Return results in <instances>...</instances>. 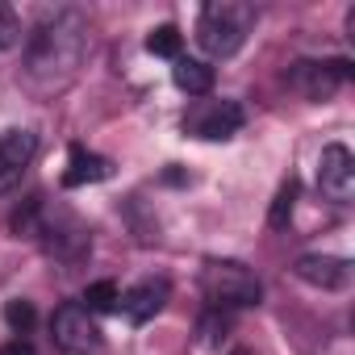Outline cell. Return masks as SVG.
Returning <instances> with one entry per match:
<instances>
[{
	"label": "cell",
	"instance_id": "obj_1",
	"mask_svg": "<svg viewBox=\"0 0 355 355\" xmlns=\"http://www.w3.org/2000/svg\"><path fill=\"white\" fill-rule=\"evenodd\" d=\"M88 51V21L76 9H59L42 17L26 42V76L38 88H63Z\"/></svg>",
	"mask_w": 355,
	"mask_h": 355
},
{
	"label": "cell",
	"instance_id": "obj_2",
	"mask_svg": "<svg viewBox=\"0 0 355 355\" xmlns=\"http://www.w3.org/2000/svg\"><path fill=\"white\" fill-rule=\"evenodd\" d=\"M251 26H255V9L251 5H243V0H214V5L201 9L197 46L209 59H230V55L243 51Z\"/></svg>",
	"mask_w": 355,
	"mask_h": 355
},
{
	"label": "cell",
	"instance_id": "obj_3",
	"mask_svg": "<svg viewBox=\"0 0 355 355\" xmlns=\"http://www.w3.org/2000/svg\"><path fill=\"white\" fill-rule=\"evenodd\" d=\"M201 293L209 297V309H251L263 301L259 276L239 259H205L201 268Z\"/></svg>",
	"mask_w": 355,
	"mask_h": 355
},
{
	"label": "cell",
	"instance_id": "obj_4",
	"mask_svg": "<svg viewBox=\"0 0 355 355\" xmlns=\"http://www.w3.org/2000/svg\"><path fill=\"white\" fill-rule=\"evenodd\" d=\"M51 334H55V343H59L67 355H92V351L101 347V326H96V318H92L84 305H76V301H67V305L55 309Z\"/></svg>",
	"mask_w": 355,
	"mask_h": 355
},
{
	"label": "cell",
	"instance_id": "obj_5",
	"mask_svg": "<svg viewBox=\"0 0 355 355\" xmlns=\"http://www.w3.org/2000/svg\"><path fill=\"white\" fill-rule=\"evenodd\" d=\"M318 189L334 205H351L355 197V155L343 142H330L318 159Z\"/></svg>",
	"mask_w": 355,
	"mask_h": 355
},
{
	"label": "cell",
	"instance_id": "obj_6",
	"mask_svg": "<svg viewBox=\"0 0 355 355\" xmlns=\"http://www.w3.org/2000/svg\"><path fill=\"white\" fill-rule=\"evenodd\" d=\"M347 80H351V63H347V59H330V63H297V67L288 71V84H293L301 96H309V101H326V96H334L338 84H347Z\"/></svg>",
	"mask_w": 355,
	"mask_h": 355
},
{
	"label": "cell",
	"instance_id": "obj_7",
	"mask_svg": "<svg viewBox=\"0 0 355 355\" xmlns=\"http://www.w3.org/2000/svg\"><path fill=\"white\" fill-rule=\"evenodd\" d=\"M243 121H247V113H243L239 101H209L189 117V130L205 142H226L243 130Z\"/></svg>",
	"mask_w": 355,
	"mask_h": 355
},
{
	"label": "cell",
	"instance_id": "obj_8",
	"mask_svg": "<svg viewBox=\"0 0 355 355\" xmlns=\"http://www.w3.org/2000/svg\"><path fill=\"white\" fill-rule=\"evenodd\" d=\"M34 155H38V138L30 130H5L0 134V193L17 189L21 171L34 163Z\"/></svg>",
	"mask_w": 355,
	"mask_h": 355
},
{
	"label": "cell",
	"instance_id": "obj_9",
	"mask_svg": "<svg viewBox=\"0 0 355 355\" xmlns=\"http://www.w3.org/2000/svg\"><path fill=\"white\" fill-rule=\"evenodd\" d=\"M293 272H297V280H305L313 288H326V293H338V288L351 284V263L338 259V255H301L293 263Z\"/></svg>",
	"mask_w": 355,
	"mask_h": 355
},
{
	"label": "cell",
	"instance_id": "obj_10",
	"mask_svg": "<svg viewBox=\"0 0 355 355\" xmlns=\"http://www.w3.org/2000/svg\"><path fill=\"white\" fill-rule=\"evenodd\" d=\"M163 301H167V280H142L130 293H121V309L134 326H146L163 309Z\"/></svg>",
	"mask_w": 355,
	"mask_h": 355
},
{
	"label": "cell",
	"instance_id": "obj_11",
	"mask_svg": "<svg viewBox=\"0 0 355 355\" xmlns=\"http://www.w3.org/2000/svg\"><path fill=\"white\" fill-rule=\"evenodd\" d=\"M113 175V163L105 155H92L84 146H71V159H67V171H63V184L67 189H84V184H101Z\"/></svg>",
	"mask_w": 355,
	"mask_h": 355
},
{
	"label": "cell",
	"instance_id": "obj_12",
	"mask_svg": "<svg viewBox=\"0 0 355 355\" xmlns=\"http://www.w3.org/2000/svg\"><path fill=\"white\" fill-rule=\"evenodd\" d=\"M171 80H175V88L189 92V96H205L214 88V67L201 63V59H175Z\"/></svg>",
	"mask_w": 355,
	"mask_h": 355
},
{
	"label": "cell",
	"instance_id": "obj_13",
	"mask_svg": "<svg viewBox=\"0 0 355 355\" xmlns=\"http://www.w3.org/2000/svg\"><path fill=\"white\" fill-rule=\"evenodd\" d=\"M84 301H88L84 305L88 313H113V309H121V288L113 280H96V284H88Z\"/></svg>",
	"mask_w": 355,
	"mask_h": 355
},
{
	"label": "cell",
	"instance_id": "obj_14",
	"mask_svg": "<svg viewBox=\"0 0 355 355\" xmlns=\"http://www.w3.org/2000/svg\"><path fill=\"white\" fill-rule=\"evenodd\" d=\"M180 46H184V34L175 30V26H159L146 38V51L159 55V59H180Z\"/></svg>",
	"mask_w": 355,
	"mask_h": 355
},
{
	"label": "cell",
	"instance_id": "obj_15",
	"mask_svg": "<svg viewBox=\"0 0 355 355\" xmlns=\"http://www.w3.org/2000/svg\"><path fill=\"white\" fill-rule=\"evenodd\" d=\"M197 334H201V343H205V347H218V343L230 334V313H226V309H205V318H201Z\"/></svg>",
	"mask_w": 355,
	"mask_h": 355
},
{
	"label": "cell",
	"instance_id": "obj_16",
	"mask_svg": "<svg viewBox=\"0 0 355 355\" xmlns=\"http://www.w3.org/2000/svg\"><path fill=\"white\" fill-rule=\"evenodd\" d=\"M293 201H297V184L288 180V184L276 193V205H272V218H268L276 230H280V226H288V218H293Z\"/></svg>",
	"mask_w": 355,
	"mask_h": 355
},
{
	"label": "cell",
	"instance_id": "obj_17",
	"mask_svg": "<svg viewBox=\"0 0 355 355\" xmlns=\"http://www.w3.org/2000/svg\"><path fill=\"white\" fill-rule=\"evenodd\" d=\"M5 322L13 326V334H30V326H34V305H30V301H9V305H5Z\"/></svg>",
	"mask_w": 355,
	"mask_h": 355
},
{
	"label": "cell",
	"instance_id": "obj_18",
	"mask_svg": "<svg viewBox=\"0 0 355 355\" xmlns=\"http://www.w3.org/2000/svg\"><path fill=\"white\" fill-rule=\"evenodd\" d=\"M17 38H21V26H17L13 9H5V5H0V51L17 46Z\"/></svg>",
	"mask_w": 355,
	"mask_h": 355
},
{
	"label": "cell",
	"instance_id": "obj_19",
	"mask_svg": "<svg viewBox=\"0 0 355 355\" xmlns=\"http://www.w3.org/2000/svg\"><path fill=\"white\" fill-rule=\"evenodd\" d=\"M0 355H34V347H30L26 338H13V343H5V347H0Z\"/></svg>",
	"mask_w": 355,
	"mask_h": 355
},
{
	"label": "cell",
	"instance_id": "obj_20",
	"mask_svg": "<svg viewBox=\"0 0 355 355\" xmlns=\"http://www.w3.org/2000/svg\"><path fill=\"white\" fill-rule=\"evenodd\" d=\"M234 355H255V351H247V347H239V351H234Z\"/></svg>",
	"mask_w": 355,
	"mask_h": 355
}]
</instances>
